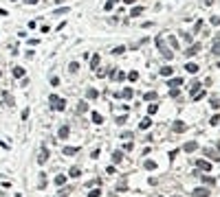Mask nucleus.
<instances>
[{
	"instance_id": "4be33fe9",
	"label": "nucleus",
	"mask_w": 220,
	"mask_h": 197,
	"mask_svg": "<svg viewBox=\"0 0 220 197\" xmlns=\"http://www.w3.org/2000/svg\"><path fill=\"white\" fill-rule=\"evenodd\" d=\"M86 110H88L86 101H79V103H77V112H86Z\"/></svg>"
},
{
	"instance_id": "9b49d317",
	"label": "nucleus",
	"mask_w": 220,
	"mask_h": 197,
	"mask_svg": "<svg viewBox=\"0 0 220 197\" xmlns=\"http://www.w3.org/2000/svg\"><path fill=\"white\" fill-rule=\"evenodd\" d=\"M46 160H49V151H46V149H44V151H42V153L38 156V162H40V164H44Z\"/></svg>"
},
{
	"instance_id": "473e14b6",
	"label": "nucleus",
	"mask_w": 220,
	"mask_h": 197,
	"mask_svg": "<svg viewBox=\"0 0 220 197\" xmlns=\"http://www.w3.org/2000/svg\"><path fill=\"white\" fill-rule=\"evenodd\" d=\"M125 120H128V116L123 114V116H119V118H117V123H119V125H123V123H125Z\"/></svg>"
},
{
	"instance_id": "c03bdc74",
	"label": "nucleus",
	"mask_w": 220,
	"mask_h": 197,
	"mask_svg": "<svg viewBox=\"0 0 220 197\" xmlns=\"http://www.w3.org/2000/svg\"><path fill=\"white\" fill-rule=\"evenodd\" d=\"M174 197H183V195H174Z\"/></svg>"
},
{
	"instance_id": "37998d69",
	"label": "nucleus",
	"mask_w": 220,
	"mask_h": 197,
	"mask_svg": "<svg viewBox=\"0 0 220 197\" xmlns=\"http://www.w3.org/2000/svg\"><path fill=\"white\" fill-rule=\"evenodd\" d=\"M218 151H220V143H218Z\"/></svg>"
},
{
	"instance_id": "e433bc0d",
	"label": "nucleus",
	"mask_w": 220,
	"mask_h": 197,
	"mask_svg": "<svg viewBox=\"0 0 220 197\" xmlns=\"http://www.w3.org/2000/svg\"><path fill=\"white\" fill-rule=\"evenodd\" d=\"M22 118H24V120L29 118V107H24V110H22Z\"/></svg>"
},
{
	"instance_id": "c85d7f7f",
	"label": "nucleus",
	"mask_w": 220,
	"mask_h": 197,
	"mask_svg": "<svg viewBox=\"0 0 220 197\" xmlns=\"http://www.w3.org/2000/svg\"><path fill=\"white\" fill-rule=\"evenodd\" d=\"M68 175H70V177H77V175H79V169H77V166H75V169H70V173H68Z\"/></svg>"
},
{
	"instance_id": "79ce46f5",
	"label": "nucleus",
	"mask_w": 220,
	"mask_h": 197,
	"mask_svg": "<svg viewBox=\"0 0 220 197\" xmlns=\"http://www.w3.org/2000/svg\"><path fill=\"white\" fill-rule=\"evenodd\" d=\"M123 2H128V5H130V2H134V0H123Z\"/></svg>"
},
{
	"instance_id": "f257e3e1",
	"label": "nucleus",
	"mask_w": 220,
	"mask_h": 197,
	"mask_svg": "<svg viewBox=\"0 0 220 197\" xmlns=\"http://www.w3.org/2000/svg\"><path fill=\"white\" fill-rule=\"evenodd\" d=\"M49 105H51V110H64L66 107V101L62 97H57V94H51L49 97Z\"/></svg>"
},
{
	"instance_id": "bb28decb",
	"label": "nucleus",
	"mask_w": 220,
	"mask_h": 197,
	"mask_svg": "<svg viewBox=\"0 0 220 197\" xmlns=\"http://www.w3.org/2000/svg\"><path fill=\"white\" fill-rule=\"evenodd\" d=\"M203 182H205V184H209V186H211V184H214L216 180H214V177H209V175H203Z\"/></svg>"
},
{
	"instance_id": "cd10ccee",
	"label": "nucleus",
	"mask_w": 220,
	"mask_h": 197,
	"mask_svg": "<svg viewBox=\"0 0 220 197\" xmlns=\"http://www.w3.org/2000/svg\"><path fill=\"white\" fill-rule=\"evenodd\" d=\"M145 99H148V101H154V99H156V92H148V94H145Z\"/></svg>"
},
{
	"instance_id": "c756f323",
	"label": "nucleus",
	"mask_w": 220,
	"mask_h": 197,
	"mask_svg": "<svg viewBox=\"0 0 220 197\" xmlns=\"http://www.w3.org/2000/svg\"><path fill=\"white\" fill-rule=\"evenodd\" d=\"M161 53H163L167 59H172V51H167V48H161Z\"/></svg>"
},
{
	"instance_id": "2f4dec72",
	"label": "nucleus",
	"mask_w": 220,
	"mask_h": 197,
	"mask_svg": "<svg viewBox=\"0 0 220 197\" xmlns=\"http://www.w3.org/2000/svg\"><path fill=\"white\" fill-rule=\"evenodd\" d=\"M117 2V0H108V2H106V11H110V9H112V5Z\"/></svg>"
},
{
	"instance_id": "f704fd0d",
	"label": "nucleus",
	"mask_w": 220,
	"mask_h": 197,
	"mask_svg": "<svg viewBox=\"0 0 220 197\" xmlns=\"http://www.w3.org/2000/svg\"><path fill=\"white\" fill-rule=\"evenodd\" d=\"M170 44L174 46V48H178V42H176V37H170Z\"/></svg>"
},
{
	"instance_id": "b1692460",
	"label": "nucleus",
	"mask_w": 220,
	"mask_h": 197,
	"mask_svg": "<svg viewBox=\"0 0 220 197\" xmlns=\"http://www.w3.org/2000/svg\"><path fill=\"white\" fill-rule=\"evenodd\" d=\"M139 127H141V129H148V127H150V118H143L141 123H139Z\"/></svg>"
},
{
	"instance_id": "a18cd8bd",
	"label": "nucleus",
	"mask_w": 220,
	"mask_h": 197,
	"mask_svg": "<svg viewBox=\"0 0 220 197\" xmlns=\"http://www.w3.org/2000/svg\"><path fill=\"white\" fill-rule=\"evenodd\" d=\"M0 77H2V70H0Z\"/></svg>"
},
{
	"instance_id": "4468645a",
	"label": "nucleus",
	"mask_w": 220,
	"mask_h": 197,
	"mask_svg": "<svg viewBox=\"0 0 220 197\" xmlns=\"http://www.w3.org/2000/svg\"><path fill=\"white\" fill-rule=\"evenodd\" d=\"M180 83H183V79L174 77V79H170V81H167V86H170V88H176V86H180Z\"/></svg>"
},
{
	"instance_id": "49530a36",
	"label": "nucleus",
	"mask_w": 220,
	"mask_h": 197,
	"mask_svg": "<svg viewBox=\"0 0 220 197\" xmlns=\"http://www.w3.org/2000/svg\"><path fill=\"white\" fill-rule=\"evenodd\" d=\"M156 197H163V195H156Z\"/></svg>"
},
{
	"instance_id": "ddd939ff",
	"label": "nucleus",
	"mask_w": 220,
	"mask_h": 197,
	"mask_svg": "<svg viewBox=\"0 0 220 197\" xmlns=\"http://www.w3.org/2000/svg\"><path fill=\"white\" fill-rule=\"evenodd\" d=\"M2 99H5V103H7V105H9V107H11V105H13V97H11V94H9V92H2Z\"/></svg>"
},
{
	"instance_id": "f03ea898",
	"label": "nucleus",
	"mask_w": 220,
	"mask_h": 197,
	"mask_svg": "<svg viewBox=\"0 0 220 197\" xmlns=\"http://www.w3.org/2000/svg\"><path fill=\"white\" fill-rule=\"evenodd\" d=\"M183 149H185V153H191V151H196V149H198V143H196V140H189V143H185Z\"/></svg>"
},
{
	"instance_id": "2eb2a0df",
	"label": "nucleus",
	"mask_w": 220,
	"mask_h": 197,
	"mask_svg": "<svg viewBox=\"0 0 220 197\" xmlns=\"http://www.w3.org/2000/svg\"><path fill=\"white\" fill-rule=\"evenodd\" d=\"M143 11H145V9H143V7H134V9H132V11H130V15H132V18H136V15H141Z\"/></svg>"
},
{
	"instance_id": "412c9836",
	"label": "nucleus",
	"mask_w": 220,
	"mask_h": 197,
	"mask_svg": "<svg viewBox=\"0 0 220 197\" xmlns=\"http://www.w3.org/2000/svg\"><path fill=\"white\" fill-rule=\"evenodd\" d=\"M185 70L187 72H198V66L196 64H185Z\"/></svg>"
},
{
	"instance_id": "f8f14e48",
	"label": "nucleus",
	"mask_w": 220,
	"mask_h": 197,
	"mask_svg": "<svg viewBox=\"0 0 220 197\" xmlns=\"http://www.w3.org/2000/svg\"><path fill=\"white\" fill-rule=\"evenodd\" d=\"M55 184H57V186H64V184H66V175L60 173L57 177H55Z\"/></svg>"
},
{
	"instance_id": "20e7f679",
	"label": "nucleus",
	"mask_w": 220,
	"mask_h": 197,
	"mask_svg": "<svg viewBox=\"0 0 220 197\" xmlns=\"http://www.w3.org/2000/svg\"><path fill=\"white\" fill-rule=\"evenodd\" d=\"M205 156L209 158V160H220V153H216L214 149H205Z\"/></svg>"
},
{
	"instance_id": "ea45409f",
	"label": "nucleus",
	"mask_w": 220,
	"mask_h": 197,
	"mask_svg": "<svg viewBox=\"0 0 220 197\" xmlns=\"http://www.w3.org/2000/svg\"><path fill=\"white\" fill-rule=\"evenodd\" d=\"M24 2H26V5H38L40 0H24Z\"/></svg>"
},
{
	"instance_id": "58836bf2",
	"label": "nucleus",
	"mask_w": 220,
	"mask_h": 197,
	"mask_svg": "<svg viewBox=\"0 0 220 197\" xmlns=\"http://www.w3.org/2000/svg\"><path fill=\"white\" fill-rule=\"evenodd\" d=\"M211 107H220V101L218 99H211Z\"/></svg>"
},
{
	"instance_id": "c9c22d12",
	"label": "nucleus",
	"mask_w": 220,
	"mask_h": 197,
	"mask_svg": "<svg viewBox=\"0 0 220 197\" xmlns=\"http://www.w3.org/2000/svg\"><path fill=\"white\" fill-rule=\"evenodd\" d=\"M194 31H203V20H198V22H196V29H194Z\"/></svg>"
},
{
	"instance_id": "7c9ffc66",
	"label": "nucleus",
	"mask_w": 220,
	"mask_h": 197,
	"mask_svg": "<svg viewBox=\"0 0 220 197\" xmlns=\"http://www.w3.org/2000/svg\"><path fill=\"white\" fill-rule=\"evenodd\" d=\"M99 66V55H93V68H97Z\"/></svg>"
},
{
	"instance_id": "6ab92c4d",
	"label": "nucleus",
	"mask_w": 220,
	"mask_h": 197,
	"mask_svg": "<svg viewBox=\"0 0 220 197\" xmlns=\"http://www.w3.org/2000/svg\"><path fill=\"white\" fill-rule=\"evenodd\" d=\"M132 94H134V92H132V88H125V90L121 92V97H123V99H132Z\"/></svg>"
},
{
	"instance_id": "4c0bfd02",
	"label": "nucleus",
	"mask_w": 220,
	"mask_h": 197,
	"mask_svg": "<svg viewBox=\"0 0 220 197\" xmlns=\"http://www.w3.org/2000/svg\"><path fill=\"white\" fill-rule=\"evenodd\" d=\"M145 169H156V162H145Z\"/></svg>"
},
{
	"instance_id": "6e6552de",
	"label": "nucleus",
	"mask_w": 220,
	"mask_h": 197,
	"mask_svg": "<svg viewBox=\"0 0 220 197\" xmlns=\"http://www.w3.org/2000/svg\"><path fill=\"white\" fill-rule=\"evenodd\" d=\"M194 197H209L207 189H194Z\"/></svg>"
},
{
	"instance_id": "dca6fc26",
	"label": "nucleus",
	"mask_w": 220,
	"mask_h": 197,
	"mask_svg": "<svg viewBox=\"0 0 220 197\" xmlns=\"http://www.w3.org/2000/svg\"><path fill=\"white\" fill-rule=\"evenodd\" d=\"M198 51H200V44H194L191 48H187V51H185V55H194V53H198Z\"/></svg>"
},
{
	"instance_id": "393cba45",
	"label": "nucleus",
	"mask_w": 220,
	"mask_h": 197,
	"mask_svg": "<svg viewBox=\"0 0 220 197\" xmlns=\"http://www.w3.org/2000/svg\"><path fill=\"white\" fill-rule=\"evenodd\" d=\"M99 195H101V189H93L88 193V197H99Z\"/></svg>"
},
{
	"instance_id": "f3484780",
	"label": "nucleus",
	"mask_w": 220,
	"mask_h": 197,
	"mask_svg": "<svg viewBox=\"0 0 220 197\" xmlns=\"http://www.w3.org/2000/svg\"><path fill=\"white\" fill-rule=\"evenodd\" d=\"M161 74H163V77H170V74H172V66H163V68H161Z\"/></svg>"
},
{
	"instance_id": "5701e85b",
	"label": "nucleus",
	"mask_w": 220,
	"mask_h": 197,
	"mask_svg": "<svg viewBox=\"0 0 220 197\" xmlns=\"http://www.w3.org/2000/svg\"><path fill=\"white\" fill-rule=\"evenodd\" d=\"M121 158H123V156H121V151H115V153H112V162H115V164H117V162H121Z\"/></svg>"
},
{
	"instance_id": "aec40b11",
	"label": "nucleus",
	"mask_w": 220,
	"mask_h": 197,
	"mask_svg": "<svg viewBox=\"0 0 220 197\" xmlns=\"http://www.w3.org/2000/svg\"><path fill=\"white\" fill-rule=\"evenodd\" d=\"M93 123H95V125H101V123H104L101 114H97V112H95V114H93Z\"/></svg>"
},
{
	"instance_id": "1a4fd4ad",
	"label": "nucleus",
	"mask_w": 220,
	"mask_h": 197,
	"mask_svg": "<svg viewBox=\"0 0 220 197\" xmlns=\"http://www.w3.org/2000/svg\"><path fill=\"white\" fill-rule=\"evenodd\" d=\"M97 97H99V92H97L95 88H88V90H86V99H97Z\"/></svg>"
},
{
	"instance_id": "39448f33",
	"label": "nucleus",
	"mask_w": 220,
	"mask_h": 197,
	"mask_svg": "<svg viewBox=\"0 0 220 197\" xmlns=\"http://www.w3.org/2000/svg\"><path fill=\"white\" fill-rule=\"evenodd\" d=\"M57 138H62V140H64V138H68V125H62V127H60Z\"/></svg>"
},
{
	"instance_id": "a878e982",
	"label": "nucleus",
	"mask_w": 220,
	"mask_h": 197,
	"mask_svg": "<svg viewBox=\"0 0 220 197\" xmlns=\"http://www.w3.org/2000/svg\"><path fill=\"white\" fill-rule=\"evenodd\" d=\"M128 79H130V81H136V79H139V72H136V70H132L130 74H128Z\"/></svg>"
},
{
	"instance_id": "72a5a7b5",
	"label": "nucleus",
	"mask_w": 220,
	"mask_h": 197,
	"mask_svg": "<svg viewBox=\"0 0 220 197\" xmlns=\"http://www.w3.org/2000/svg\"><path fill=\"white\" fill-rule=\"evenodd\" d=\"M209 123H211V125H218V123H220V116H211V120H209Z\"/></svg>"
},
{
	"instance_id": "423d86ee",
	"label": "nucleus",
	"mask_w": 220,
	"mask_h": 197,
	"mask_svg": "<svg viewBox=\"0 0 220 197\" xmlns=\"http://www.w3.org/2000/svg\"><path fill=\"white\" fill-rule=\"evenodd\" d=\"M198 169H203L205 173H209V171H211V164H209L207 160H198Z\"/></svg>"
},
{
	"instance_id": "7ed1b4c3",
	"label": "nucleus",
	"mask_w": 220,
	"mask_h": 197,
	"mask_svg": "<svg viewBox=\"0 0 220 197\" xmlns=\"http://www.w3.org/2000/svg\"><path fill=\"white\" fill-rule=\"evenodd\" d=\"M172 129H174V131H176V134H183V131H185V129H187V125H185V123H183V120H176V123H174V125H172Z\"/></svg>"
},
{
	"instance_id": "a19ab883",
	"label": "nucleus",
	"mask_w": 220,
	"mask_h": 197,
	"mask_svg": "<svg viewBox=\"0 0 220 197\" xmlns=\"http://www.w3.org/2000/svg\"><path fill=\"white\" fill-rule=\"evenodd\" d=\"M9 11H5V9H0V15H7Z\"/></svg>"
},
{
	"instance_id": "0eeeda50",
	"label": "nucleus",
	"mask_w": 220,
	"mask_h": 197,
	"mask_svg": "<svg viewBox=\"0 0 220 197\" xmlns=\"http://www.w3.org/2000/svg\"><path fill=\"white\" fill-rule=\"evenodd\" d=\"M13 77L15 79H22L24 77V68H22V66H15V68H13Z\"/></svg>"
},
{
	"instance_id": "9d476101",
	"label": "nucleus",
	"mask_w": 220,
	"mask_h": 197,
	"mask_svg": "<svg viewBox=\"0 0 220 197\" xmlns=\"http://www.w3.org/2000/svg\"><path fill=\"white\" fill-rule=\"evenodd\" d=\"M62 151H64V153H66V156H75V153L79 151V149H77V147H64V149H62Z\"/></svg>"
},
{
	"instance_id": "a211bd4d",
	"label": "nucleus",
	"mask_w": 220,
	"mask_h": 197,
	"mask_svg": "<svg viewBox=\"0 0 220 197\" xmlns=\"http://www.w3.org/2000/svg\"><path fill=\"white\" fill-rule=\"evenodd\" d=\"M198 90H200V81H196L194 86H191V90H189V92H191V97H196V94H198Z\"/></svg>"
}]
</instances>
